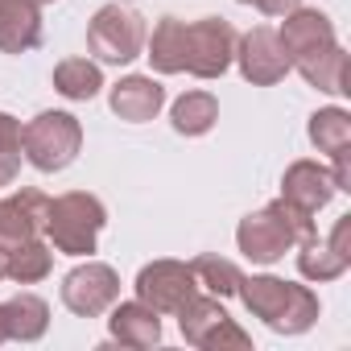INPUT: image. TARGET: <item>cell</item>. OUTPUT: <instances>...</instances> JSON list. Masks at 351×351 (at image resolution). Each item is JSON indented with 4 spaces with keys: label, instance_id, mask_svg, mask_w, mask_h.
Returning <instances> with one entry per match:
<instances>
[{
    "label": "cell",
    "instance_id": "cell-13",
    "mask_svg": "<svg viewBox=\"0 0 351 351\" xmlns=\"http://www.w3.org/2000/svg\"><path fill=\"white\" fill-rule=\"evenodd\" d=\"M46 215H50V195H42L34 186H21L9 199H0V248H13V244L42 236Z\"/></svg>",
    "mask_w": 351,
    "mask_h": 351
},
{
    "label": "cell",
    "instance_id": "cell-1",
    "mask_svg": "<svg viewBox=\"0 0 351 351\" xmlns=\"http://www.w3.org/2000/svg\"><path fill=\"white\" fill-rule=\"evenodd\" d=\"M236 29L223 17L203 21H178L161 17L153 34H145V58L157 75H195V79H219L236 62Z\"/></svg>",
    "mask_w": 351,
    "mask_h": 351
},
{
    "label": "cell",
    "instance_id": "cell-24",
    "mask_svg": "<svg viewBox=\"0 0 351 351\" xmlns=\"http://www.w3.org/2000/svg\"><path fill=\"white\" fill-rule=\"evenodd\" d=\"M21 120L0 112V186H13V178L21 173Z\"/></svg>",
    "mask_w": 351,
    "mask_h": 351
},
{
    "label": "cell",
    "instance_id": "cell-14",
    "mask_svg": "<svg viewBox=\"0 0 351 351\" xmlns=\"http://www.w3.org/2000/svg\"><path fill=\"white\" fill-rule=\"evenodd\" d=\"M335 195H339L335 173H330L322 161H310V157L293 161V165L285 169V178H281V199L293 203V207H302L306 215H318Z\"/></svg>",
    "mask_w": 351,
    "mask_h": 351
},
{
    "label": "cell",
    "instance_id": "cell-17",
    "mask_svg": "<svg viewBox=\"0 0 351 351\" xmlns=\"http://www.w3.org/2000/svg\"><path fill=\"white\" fill-rule=\"evenodd\" d=\"M42 46V9L29 0H0V54H29Z\"/></svg>",
    "mask_w": 351,
    "mask_h": 351
},
{
    "label": "cell",
    "instance_id": "cell-25",
    "mask_svg": "<svg viewBox=\"0 0 351 351\" xmlns=\"http://www.w3.org/2000/svg\"><path fill=\"white\" fill-rule=\"evenodd\" d=\"M252 5H256L265 17H285V13L302 9V0H252Z\"/></svg>",
    "mask_w": 351,
    "mask_h": 351
},
{
    "label": "cell",
    "instance_id": "cell-6",
    "mask_svg": "<svg viewBox=\"0 0 351 351\" xmlns=\"http://www.w3.org/2000/svg\"><path fill=\"white\" fill-rule=\"evenodd\" d=\"M21 149L25 161L42 173L66 169L83 149V124L71 112H38L29 124H21Z\"/></svg>",
    "mask_w": 351,
    "mask_h": 351
},
{
    "label": "cell",
    "instance_id": "cell-9",
    "mask_svg": "<svg viewBox=\"0 0 351 351\" xmlns=\"http://www.w3.org/2000/svg\"><path fill=\"white\" fill-rule=\"evenodd\" d=\"M132 289H136V302H145L149 310H157V314H178L199 293V281H195V273H191L186 261L161 256V261H149L136 273V285Z\"/></svg>",
    "mask_w": 351,
    "mask_h": 351
},
{
    "label": "cell",
    "instance_id": "cell-16",
    "mask_svg": "<svg viewBox=\"0 0 351 351\" xmlns=\"http://www.w3.org/2000/svg\"><path fill=\"white\" fill-rule=\"evenodd\" d=\"M108 330L120 347H157L161 343V314L149 310L145 302H112V318H108Z\"/></svg>",
    "mask_w": 351,
    "mask_h": 351
},
{
    "label": "cell",
    "instance_id": "cell-20",
    "mask_svg": "<svg viewBox=\"0 0 351 351\" xmlns=\"http://www.w3.org/2000/svg\"><path fill=\"white\" fill-rule=\"evenodd\" d=\"M215 120H219V99L211 91H186L169 108V124L182 136H203V132L215 128Z\"/></svg>",
    "mask_w": 351,
    "mask_h": 351
},
{
    "label": "cell",
    "instance_id": "cell-26",
    "mask_svg": "<svg viewBox=\"0 0 351 351\" xmlns=\"http://www.w3.org/2000/svg\"><path fill=\"white\" fill-rule=\"evenodd\" d=\"M9 339V326H5V306H0V343Z\"/></svg>",
    "mask_w": 351,
    "mask_h": 351
},
{
    "label": "cell",
    "instance_id": "cell-19",
    "mask_svg": "<svg viewBox=\"0 0 351 351\" xmlns=\"http://www.w3.org/2000/svg\"><path fill=\"white\" fill-rule=\"evenodd\" d=\"M306 132H310V145L318 153H326L330 161L343 157V153H351V112L347 108H318L310 116Z\"/></svg>",
    "mask_w": 351,
    "mask_h": 351
},
{
    "label": "cell",
    "instance_id": "cell-15",
    "mask_svg": "<svg viewBox=\"0 0 351 351\" xmlns=\"http://www.w3.org/2000/svg\"><path fill=\"white\" fill-rule=\"evenodd\" d=\"M112 112L128 124H145V120H157V112L165 108V87L153 79V75H124L112 95H108Z\"/></svg>",
    "mask_w": 351,
    "mask_h": 351
},
{
    "label": "cell",
    "instance_id": "cell-12",
    "mask_svg": "<svg viewBox=\"0 0 351 351\" xmlns=\"http://www.w3.org/2000/svg\"><path fill=\"white\" fill-rule=\"evenodd\" d=\"M302 252H298V273L306 277V281H335V277H343L347 269H351V215H339L335 219V228H330V236L326 240H306V244H298Z\"/></svg>",
    "mask_w": 351,
    "mask_h": 351
},
{
    "label": "cell",
    "instance_id": "cell-21",
    "mask_svg": "<svg viewBox=\"0 0 351 351\" xmlns=\"http://www.w3.org/2000/svg\"><path fill=\"white\" fill-rule=\"evenodd\" d=\"M54 91L75 99V104H87L104 91V71L91 58H62L54 66Z\"/></svg>",
    "mask_w": 351,
    "mask_h": 351
},
{
    "label": "cell",
    "instance_id": "cell-11",
    "mask_svg": "<svg viewBox=\"0 0 351 351\" xmlns=\"http://www.w3.org/2000/svg\"><path fill=\"white\" fill-rule=\"evenodd\" d=\"M236 62H240V75L252 87H273V83H281L293 71L273 25H256L244 38H236Z\"/></svg>",
    "mask_w": 351,
    "mask_h": 351
},
{
    "label": "cell",
    "instance_id": "cell-8",
    "mask_svg": "<svg viewBox=\"0 0 351 351\" xmlns=\"http://www.w3.org/2000/svg\"><path fill=\"white\" fill-rule=\"evenodd\" d=\"M87 50L99 62H112V66H124V62L141 58V50H145V17L136 9H128L124 0H112V5H104L87 21Z\"/></svg>",
    "mask_w": 351,
    "mask_h": 351
},
{
    "label": "cell",
    "instance_id": "cell-4",
    "mask_svg": "<svg viewBox=\"0 0 351 351\" xmlns=\"http://www.w3.org/2000/svg\"><path fill=\"white\" fill-rule=\"evenodd\" d=\"M314 236H318L314 215H306L302 207H293L285 199H273L269 207L244 215L236 228V244H240L244 261H252V265H277L289 248H298Z\"/></svg>",
    "mask_w": 351,
    "mask_h": 351
},
{
    "label": "cell",
    "instance_id": "cell-10",
    "mask_svg": "<svg viewBox=\"0 0 351 351\" xmlns=\"http://www.w3.org/2000/svg\"><path fill=\"white\" fill-rule=\"evenodd\" d=\"M112 302H120V273L104 261H87L75 265L62 277V306L79 318H99L112 310Z\"/></svg>",
    "mask_w": 351,
    "mask_h": 351
},
{
    "label": "cell",
    "instance_id": "cell-29",
    "mask_svg": "<svg viewBox=\"0 0 351 351\" xmlns=\"http://www.w3.org/2000/svg\"><path fill=\"white\" fill-rule=\"evenodd\" d=\"M240 5H252V0H240Z\"/></svg>",
    "mask_w": 351,
    "mask_h": 351
},
{
    "label": "cell",
    "instance_id": "cell-18",
    "mask_svg": "<svg viewBox=\"0 0 351 351\" xmlns=\"http://www.w3.org/2000/svg\"><path fill=\"white\" fill-rule=\"evenodd\" d=\"M5 326H9V339L17 343H38L50 326V306L46 298L38 293H17L5 302Z\"/></svg>",
    "mask_w": 351,
    "mask_h": 351
},
{
    "label": "cell",
    "instance_id": "cell-7",
    "mask_svg": "<svg viewBox=\"0 0 351 351\" xmlns=\"http://www.w3.org/2000/svg\"><path fill=\"white\" fill-rule=\"evenodd\" d=\"M173 318L182 326V339L199 351H248L252 347V335L219 306L215 293H195Z\"/></svg>",
    "mask_w": 351,
    "mask_h": 351
},
{
    "label": "cell",
    "instance_id": "cell-27",
    "mask_svg": "<svg viewBox=\"0 0 351 351\" xmlns=\"http://www.w3.org/2000/svg\"><path fill=\"white\" fill-rule=\"evenodd\" d=\"M5 261H9V248H0V281H5Z\"/></svg>",
    "mask_w": 351,
    "mask_h": 351
},
{
    "label": "cell",
    "instance_id": "cell-5",
    "mask_svg": "<svg viewBox=\"0 0 351 351\" xmlns=\"http://www.w3.org/2000/svg\"><path fill=\"white\" fill-rule=\"evenodd\" d=\"M104 223H108V207L87 191H66V195L50 199L46 236H50L54 252H62V256H91Z\"/></svg>",
    "mask_w": 351,
    "mask_h": 351
},
{
    "label": "cell",
    "instance_id": "cell-22",
    "mask_svg": "<svg viewBox=\"0 0 351 351\" xmlns=\"http://www.w3.org/2000/svg\"><path fill=\"white\" fill-rule=\"evenodd\" d=\"M54 269V252L50 244H42V236L25 240V244H13L9 248V261H5V277L17 281V285H38L46 281Z\"/></svg>",
    "mask_w": 351,
    "mask_h": 351
},
{
    "label": "cell",
    "instance_id": "cell-2",
    "mask_svg": "<svg viewBox=\"0 0 351 351\" xmlns=\"http://www.w3.org/2000/svg\"><path fill=\"white\" fill-rule=\"evenodd\" d=\"M285 54H289V66L318 91L326 95H347V50L339 46L335 38V25L326 13L318 9H293L285 13L281 29H277Z\"/></svg>",
    "mask_w": 351,
    "mask_h": 351
},
{
    "label": "cell",
    "instance_id": "cell-28",
    "mask_svg": "<svg viewBox=\"0 0 351 351\" xmlns=\"http://www.w3.org/2000/svg\"><path fill=\"white\" fill-rule=\"evenodd\" d=\"M29 5H38V9H42V5H54V0H29Z\"/></svg>",
    "mask_w": 351,
    "mask_h": 351
},
{
    "label": "cell",
    "instance_id": "cell-23",
    "mask_svg": "<svg viewBox=\"0 0 351 351\" xmlns=\"http://www.w3.org/2000/svg\"><path fill=\"white\" fill-rule=\"evenodd\" d=\"M191 273H195L199 289H207V293H215V298H232V293L240 289V277H244L232 261H223V256H215V252L195 256V261H191Z\"/></svg>",
    "mask_w": 351,
    "mask_h": 351
},
{
    "label": "cell",
    "instance_id": "cell-3",
    "mask_svg": "<svg viewBox=\"0 0 351 351\" xmlns=\"http://www.w3.org/2000/svg\"><path fill=\"white\" fill-rule=\"evenodd\" d=\"M240 302L248 306L252 318H261L269 330L277 335H302L318 322L322 306H318V293L310 285H298V281H285V277H273V273H252V277H240Z\"/></svg>",
    "mask_w": 351,
    "mask_h": 351
}]
</instances>
